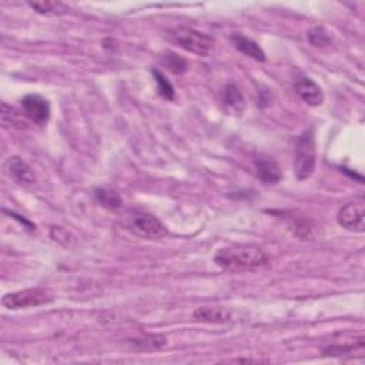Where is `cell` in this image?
<instances>
[{
    "label": "cell",
    "instance_id": "obj_1",
    "mask_svg": "<svg viewBox=\"0 0 365 365\" xmlns=\"http://www.w3.org/2000/svg\"><path fill=\"white\" fill-rule=\"evenodd\" d=\"M214 262L223 270L244 273L263 269L267 266L269 259L257 245H230L218 250L214 255Z\"/></svg>",
    "mask_w": 365,
    "mask_h": 365
},
{
    "label": "cell",
    "instance_id": "obj_2",
    "mask_svg": "<svg viewBox=\"0 0 365 365\" xmlns=\"http://www.w3.org/2000/svg\"><path fill=\"white\" fill-rule=\"evenodd\" d=\"M167 39L173 45L199 56L210 55L214 48V39L211 36L187 26L173 27L167 33Z\"/></svg>",
    "mask_w": 365,
    "mask_h": 365
},
{
    "label": "cell",
    "instance_id": "obj_3",
    "mask_svg": "<svg viewBox=\"0 0 365 365\" xmlns=\"http://www.w3.org/2000/svg\"><path fill=\"white\" fill-rule=\"evenodd\" d=\"M317 163V145L314 131L306 130L297 140L294 149V171L299 180H307L313 176Z\"/></svg>",
    "mask_w": 365,
    "mask_h": 365
},
{
    "label": "cell",
    "instance_id": "obj_4",
    "mask_svg": "<svg viewBox=\"0 0 365 365\" xmlns=\"http://www.w3.org/2000/svg\"><path fill=\"white\" fill-rule=\"evenodd\" d=\"M127 229L145 240H162L167 234L166 226L153 214L144 211H130L126 218Z\"/></svg>",
    "mask_w": 365,
    "mask_h": 365
},
{
    "label": "cell",
    "instance_id": "obj_5",
    "mask_svg": "<svg viewBox=\"0 0 365 365\" xmlns=\"http://www.w3.org/2000/svg\"><path fill=\"white\" fill-rule=\"evenodd\" d=\"M52 301V296L42 288H27L16 293H9L3 297L2 304L8 310H23L29 307H38Z\"/></svg>",
    "mask_w": 365,
    "mask_h": 365
},
{
    "label": "cell",
    "instance_id": "obj_6",
    "mask_svg": "<svg viewBox=\"0 0 365 365\" xmlns=\"http://www.w3.org/2000/svg\"><path fill=\"white\" fill-rule=\"evenodd\" d=\"M338 223L343 229L352 233H364L365 230V200L357 199L347 203L338 213Z\"/></svg>",
    "mask_w": 365,
    "mask_h": 365
},
{
    "label": "cell",
    "instance_id": "obj_7",
    "mask_svg": "<svg viewBox=\"0 0 365 365\" xmlns=\"http://www.w3.org/2000/svg\"><path fill=\"white\" fill-rule=\"evenodd\" d=\"M23 115L33 123L45 126L50 119V106L46 99L39 94H29L20 101Z\"/></svg>",
    "mask_w": 365,
    "mask_h": 365
},
{
    "label": "cell",
    "instance_id": "obj_8",
    "mask_svg": "<svg viewBox=\"0 0 365 365\" xmlns=\"http://www.w3.org/2000/svg\"><path fill=\"white\" fill-rule=\"evenodd\" d=\"M257 177L266 185H278L282 178V171L278 163L269 156H259L254 162Z\"/></svg>",
    "mask_w": 365,
    "mask_h": 365
},
{
    "label": "cell",
    "instance_id": "obj_9",
    "mask_svg": "<svg viewBox=\"0 0 365 365\" xmlns=\"http://www.w3.org/2000/svg\"><path fill=\"white\" fill-rule=\"evenodd\" d=\"M5 170L10 178L20 182V185L30 186L36 182V176H34L31 167L23 159H20L17 156L8 159V162L5 164Z\"/></svg>",
    "mask_w": 365,
    "mask_h": 365
},
{
    "label": "cell",
    "instance_id": "obj_10",
    "mask_svg": "<svg viewBox=\"0 0 365 365\" xmlns=\"http://www.w3.org/2000/svg\"><path fill=\"white\" fill-rule=\"evenodd\" d=\"M294 87H296L297 94H299L307 104H310V106H320V104H322V101H324L322 90H321V87H320L314 80H311L310 78H306V76L297 78Z\"/></svg>",
    "mask_w": 365,
    "mask_h": 365
},
{
    "label": "cell",
    "instance_id": "obj_11",
    "mask_svg": "<svg viewBox=\"0 0 365 365\" xmlns=\"http://www.w3.org/2000/svg\"><path fill=\"white\" fill-rule=\"evenodd\" d=\"M231 42H233V46L243 55L257 60V62H266V53L255 41L245 38L244 34L234 33L231 36Z\"/></svg>",
    "mask_w": 365,
    "mask_h": 365
},
{
    "label": "cell",
    "instance_id": "obj_12",
    "mask_svg": "<svg viewBox=\"0 0 365 365\" xmlns=\"http://www.w3.org/2000/svg\"><path fill=\"white\" fill-rule=\"evenodd\" d=\"M223 103L226 110L234 116H241L245 110V99L236 85L226 86L223 92Z\"/></svg>",
    "mask_w": 365,
    "mask_h": 365
},
{
    "label": "cell",
    "instance_id": "obj_13",
    "mask_svg": "<svg viewBox=\"0 0 365 365\" xmlns=\"http://www.w3.org/2000/svg\"><path fill=\"white\" fill-rule=\"evenodd\" d=\"M231 318V314L223 307H201L193 313V320L199 322L223 324Z\"/></svg>",
    "mask_w": 365,
    "mask_h": 365
},
{
    "label": "cell",
    "instance_id": "obj_14",
    "mask_svg": "<svg viewBox=\"0 0 365 365\" xmlns=\"http://www.w3.org/2000/svg\"><path fill=\"white\" fill-rule=\"evenodd\" d=\"M162 62L163 66L169 69L171 73H174V75H182V73H186L189 69V62L186 59H182L181 56L171 52L164 53Z\"/></svg>",
    "mask_w": 365,
    "mask_h": 365
},
{
    "label": "cell",
    "instance_id": "obj_15",
    "mask_svg": "<svg viewBox=\"0 0 365 365\" xmlns=\"http://www.w3.org/2000/svg\"><path fill=\"white\" fill-rule=\"evenodd\" d=\"M96 199L106 208L116 210V208L122 207V197L110 189H97Z\"/></svg>",
    "mask_w": 365,
    "mask_h": 365
},
{
    "label": "cell",
    "instance_id": "obj_16",
    "mask_svg": "<svg viewBox=\"0 0 365 365\" xmlns=\"http://www.w3.org/2000/svg\"><path fill=\"white\" fill-rule=\"evenodd\" d=\"M29 6L41 15H64L69 12L60 2H29Z\"/></svg>",
    "mask_w": 365,
    "mask_h": 365
},
{
    "label": "cell",
    "instance_id": "obj_17",
    "mask_svg": "<svg viewBox=\"0 0 365 365\" xmlns=\"http://www.w3.org/2000/svg\"><path fill=\"white\" fill-rule=\"evenodd\" d=\"M153 75H155V80H156V85H157L159 94L162 97H164L166 100H174V87L169 82V79L164 76V73L155 69Z\"/></svg>",
    "mask_w": 365,
    "mask_h": 365
},
{
    "label": "cell",
    "instance_id": "obj_18",
    "mask_svg": "<svg viewBox=\"0 0 365 365\" xmlns=\"http://www.w3.org/2000/svg\"><path fill=\"white\" fill-rule=\"evenodd\" d=\"M308 41L315 48H325L331 45V38L324 27H313L308 31Z\"/></svg>",
    "mask_w": 365,
    "mask_h": 365
}]
</instances>
